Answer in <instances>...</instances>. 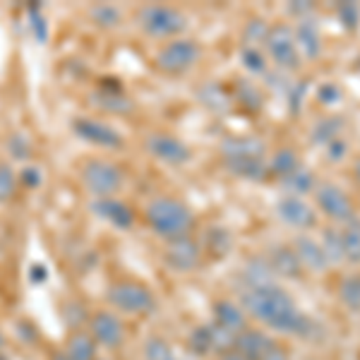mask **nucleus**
I'll use <instances>...</instances> for the list:
<instances>
[{
  "label": "nucleus",
  "mask_w": 360,
  "mask_h": 360,
  "mask_svg": "<svg viewBox=\"0 0 360 360\" xmlns=\"http://www.w3.org/2000/svg\"><path fill=\"white\" fill-rule=\"evenodd\" d=\"M60 351L65 353L70 360H94L98 358L101 348L96 346V341L91 339V334L86 332V329H72V332L68 334Z\"/></svg>",
  "instance_id": "obj_22"
},
{
  "label": "nucleus",
  "mask_w": 360,
  "mask_h": 360,
  "mask_svg": "<svg viewBox=\"0 0 360 360\" xmlns=\"http://www.w3.org/2000/svg\"><path fill=\"white\" fill-rule=\"evenodd\" d=\"M144 149H147V154L154 161L173 168L193 161V149L188 147V142H183V139L171 135V132H149L144 137Z\"/></svg>",
  "instance_id": "obj_12"
},
{
  "label": "nucleus",
  "mask_w": 360,
  "mask_h": 360,
  "mask_svg": "<svg viewBox=\"0 0 360 360\" xmlns=\"http://www.w3.org/2000/svg\"><path fill=\"white\" fill-rule=\"evenodd\" d=\"M202 259H205V252H202L200 240H195L193 236L166 243L164 264L171 271H176V274H190V271H197L202 266Z\"/></svg>",
  "instance_id": "obj_14"
},
{
  "label": "nucleus",
  "mask_w": 360,
  "mask_h": 360,
  "mask_svg": "<svg viewBox=\"0 0 360 360\" xmlns=\"http://www.w3.org/2000/svg\"><path fill=\"white\" fill-rule=\"evenodd\" d=\"M286 195H293V197H303V195H312L317 188V178H315V171L300 164L295 171L291 173L288 178L278 180Z\"/></svg>",
  "instance_id": "obj_25"
},
{
  "label": "nucleus",
  "mask_w": 360,
  "mask_h": 360,
  "mask_svg": "<svg viewBox=\"0 0 360 360\" xmlns=\"http://www.w3.org/2000/svg\"><path fill=\"white\" fill-rule=\"evenodd\" d=\"M219 154L221 161L231 159H255V156H269L266 144L257 135H229L219 144Z\"/></svg>",
  "instance_id": "obj_17"
},
{
  "label": "nucleus",
  "mask_w": 360,
  "mask_h": 360,
  "mask_svg": "<svg viewBox=\"0 0 360 360\" xmlns=\"http://www.w3.org/2000/svg\"><path fill=\"white\" fill-rule=\"evenodd\" d=\"M336 20H339V27L344 29L346 34H356L360 29V5L358 3H339L336 5Z\"/></svg>",
  "instance_id": "obj_38"
},
{
  "label": "nucleus",
  "mask_w": 360,
  "mask_h": 360,
  "mask_svg": "<svg viewBox=\"0 0 360 360\" xmlns=\"http://www.w3.org/2000/svg\"><path fill=\"white\" fill-rule=\"evenodd\" d=\"M8 154L13 156V161H22V164H29L34 154V144L25 132H13L8 137Z\"/></svg>",
  "instance_id": "obj_40"
},
{
  "label": "nucleus",
  "mask_w": 360,
  "mask_h": 360,
  "mask_svg": "<svg viewBox=\"0 0 360 360\" xmlns=\"http://www.w3.org/2000/svg\"><path fill=\"white\" fill-rule=\"evenodd\" d=\"M319 245H322L324 255H327L329 266H336V264L346 262L341 229H336V226H327V229H322V233H319Z\"/></svg>",
  "instance_id": "obj_31"
},
{
  "label": "nucleus",
  "mask_w": 360,
  "mask_h": 360,
  "mask_svg": "<svg viewBox=\"0 0 360 360\" xmlns=\"http://www.w3.org/2000/svg\"><path fill=\"white\" fill-rule=\"evenodd\" d=\"M212 315H214L212 322L217 324V327H221V329H226V332H231V334H236V336L240 334L243 329H248L245 310H243V307L238 305V303H233V300H229V298L214 300Z\"/></svg>",
  "instance_id": "obj_21"
},
{
  "label": "nucleus",
  "mask_w": 360,
  "mask_h": 360,
  "mask_svg": "<svg viewBox=\"0 0 360 360\" xmlns=\"http://www.w3.org/2000/svg\"><path fill=\"white\" fill-rule=\"evenodd\" d=\"M142 356L144 360H180L164 336H149L142 346Z\"/></svg>",
  "instance_id": "obj_36"
},
{
  "label": "nucleus",
  "mask_w": 360,
  "mask_h": 360,
  "mask_svg": "<svg viewBox=\"0 0 360 360\" xmlns=\"http://www.w3.org/2000/svg\"><path fill=\"white\" fill-rule=\"evenodd\" d=\"M264 283H274V271L266 257H252L243 269V288L264 286Z\"/></svg>",
  "instance_id": "obj_30"
},
{
  "label": "nucleus",
  "mask_w": 360,
  "mask_h": 360,
  "mask_svg": "<svg viewBox=\"0 0 360 360\" xmlns=\"http://www.w3.org/2000/svg\"><path fill=\"white\" fill-rule=\"evenodd\" d=\"M86 332L91 334V339L96 341L98 348L103 351H120L125 346L127 329L125 322L118 312L113 310H96L86 317Z\"/></svg>",
  "instance_id": "obj_10"
},
{
  "label": "nucleus",
  "mask_w": 360,
  "mask_h": 360,
  "mask_svg": "<svg viewBox=\"0 0 360 360\" xmlns=\"http://www.w3.org/2000/svg\"><path fill=\"white\" fill-rule=\"evenodd\" d=\"M0 360H8V356H5V353H0Z\"/></svg>",
  "instance_id": "obj_52"
},
{
  "label": "nucleus",
  "mask_w": 360,
  "mask_h": 360,
  "mask_svg": "<svg viewBox=\"0 0 360 360\" xmlns=\"http://www.w3.org/2000/svg\"><path fill=\"white\" fill-rule=\"evenodd\" d=\"M89 212L96 219L106 221L108 226L118 231H130L135 226V212L130 209V205H125L118 197H103V200H91L89 202Z\"/></svg>",
  "instance_id": "obj_15"
},
{
  "label": "nucleus",
  "mask_w": 360,
  "mask_h": 360,
  "mask_svg": "<svg viewBox=\"0 0 360 360\" xmlns=\"http://www.w3.org/2000/svg\"><path fill=\"white\" fill-rule=\"evenodd\" d=\"M276 217L281 224H286L288 229L303 231L310 233L312 229H317L319 224V214L317 209L305 200V197H293V195H283L276 202Z\"/></svg>",
  "instance_id": "obj_13"
},
{
  "label": "nucleus",
  "mask_w": 360,
  "mask_h": 360,
  "mask_svg": "<svg viewBox=\"0 0 360 360\" xmlns=\"http://www.w3.org/2000/svg\"><path fill=\"white\" fill-rule=\"evenodd\" d=\"M231 96H233V101L248 113H259L264 108V94L259 91V86L255 84L252 79H238L233 84Z\"/></svg>",
  "instance_id": "obj_24"
},
{
  "label": "nucleus",
  "mask_w": 360,
  "mask_h": 360,
  "mask_svg": "<svg viewBox=\"0 0 360 360\" xmlns=\"http://www.w3.org/2000/svg\"><path fill=\"white\" fill-rule=\"evenodd\" d=\"M46 276H49V271H46V266H44V264H34V266H32V281H34V283H44V281H46Z\"/></svg>",
  "instance_id": "obj_47"
},
{
  "label": "nucleus",
  "mask_w": 360,
  "mask_h": 360,
  "mask_svg": "<svg viewBox=\"0 0 360 360\" xmlns=\"http://www.w3.org/2000/svg\"><path fill=\"white\" fill-rule=\"evenodd\" d=\"M341 238H344V255L346 262L360 264V219L346 224L341 229Z\"/></svg>",
  "instance_id": "obj_35"
},
{
  "label": "nucleus",
  "mask_w": 360,
  "mask_h": 360,
  "mask_svg": "<svg viewBox=\"0 0 360 360\" xmlns=\"http://www.w3.org/2000/svg\"><path fill=\"white\" fill-rule=\"evenodd\" d=\"M144 221L154 231L156 238H161L166 243L193 236L197 226L193 209L185 205L183 200H178V197L168 195L149 200V205L144 207Z\"/></svg>",
  "instance_id": "obj_2"
},
{
  "label": "nucleus",
  "mask_w": 360,
  "mask_h": 360,
  "mask_svg": "<svg viewBox=\"0 0 360 360\" xmlns=\"http://www.w3.org/2000/svg\"><path fill=\"white\" fill-rule=\"evenodd\" d=\"M94 360H111V358H103V356H98V358H94Z\"/></svg>",
  "instance_id": "obj_53"
},
{
  "label": "nucleus",
  "mask_w": 360,
  "mask_h": 360,
  "mask_svg": "<svg viewBox=\"0 0 360 360\" xmlns=\"http://www.w3.org/2000/svg\"><path fill=\"white\" fill-rule=\"evenodd\" d=\"M17 180L25 190H39L44 185V171L37 164H25L17 173Z\"/></svg>",
  "instance_id": "obj_43"
},
{
  "label": "nucleus",
  "mask_w": 360,
  "mask_h": 360,
  "mask_svg": "<svg viewBox=\"0 0 360 360\" xmlns=\"http://www.w3.org/2000/svg\"><path fill=\"white\" fill-rule=\"evenodd\" d=\"M202 58V46L195 39L180 37L171 39L156 51L154 65L166 75H185L190 72Z\"/></svg>",
  "instance_id": "obj_7"
},
{
  "label": "nucleus",
  "mask_w": 360,
  "mask_h": 360,
  "mask_svg": "<svg viewBox=\"0 0 360 360\" xmlns=\"http://www.w3.org/2000/svg\"><path fill=\"white\" fill-rule=\"evenodd\" d=\"M341 98H344V89L336 82H322L317 86V101L319 106H339Z\"/></svg>",
  "instance_id": "obj_44"
},
{
  "label": "nucleus",
  "mask_w": 360,
  "mask_h": 360,
  "mask_svg": "<svg viewBox=\"0 0 360 360\" xmlns=\"http://www.w3.org/2000/svg\"><path fill=\"white\" fill-rule=\"evenodd\" d=\"M274 346L276 344L271 341V336L266 334V332H262V329H250L248 327V329H243V332L236 336L233 351L240 358H245V360H262Z\"/></svg>",
  "instance_id": "obj_20"
},
{
  "label": "nucleus",
  "mask_w": 360,
  "mask_h": 360,
  "mask_svg": "<svg viewBox=\"0 0 360 360\" xmlns=\"http://www.w3.org/2000/svg\"><path fill=\"white\" fill-rule=\"evenodd\" d=\"M315 209L317 214L327 217L332 224H351L358 219L356 214V205H353L351 195L346 193L341 185L336 183H319L315 188Z\"/></svg>",
  "instance_id": "obj_9"
},
{
  "label": "nucleus",
  "mask_w": 360,
  "mask_h": 360,
  "mask_svg": "<svg viewBox=\"0 0 360 360\" xmlns=\"http://www.w3.org/2000/svg\"><path fill=\"white\" fill-rule=\"evenodd\" d=\"M233 346H236V334L217 327L214 322L197 324L188 336V348H190V353H195L197 358L224 356V353L233 351Z\"/></svg>",
  "instance_id": "obj_11"
},
{
  "label": "nucleus",
  "mask_w": 360,
  "mask_h": 360,
  "mask_svg": "<svg viewBox=\"0 0 360 360\" xmlns=\"http://www.w3.org/2000/svg\"><path fill=\"white\" fill-rule=\"evenodd\" d=\"M51 360H70V358H68V356H65V353H63V351H56L53 356H51Z\"/></svg>",
  "instance_id": "obj_50"
},
{
  "label": "nucleus",
  "mask_w": 360,
  "mask_h": 360,
  "mask_svg": "<svg viewBox=\"0 0 360 360\" xmlns=\"http://www.w3.org/2000/svg\"><path fill=\"white\" fill-rule=\"evenodd\" d=\"M339 300L351 312H360V274L341 278V283H339Z\"/></svg>",
  "instance_id": "obj_37"
},
{
  "label": "nucleus",
  "mask_w": 360,
  "mask_h": 360,
  "mask_svg": "<svg viewBox=\"0 0 360 360\" xmlns=\"http://www.w3.org/2000/svg\"><path fill=\"white\" fill-rule=\"evenodd\" d=\"M286 15L293 17L295 22L305 20V17H312V15H315V3H307V0H295V3H288L286 5Z\"/></svg>",
  "instance_id": "obj_46"
},
{
  "label": "nucleus",
  "mask_w": 360,
  "mask_h": 360,
  "mask_svg": "<svg viewBox=\"0 0 360 360\" xmlns=\"http://www.w3.org/2000/svg\"><path fill=\"white\" fill-rule=\"evenodd\" d=\"M20 180H17V171L10 164H0V205H8L15 200Z\"/></svg>",
  "instance_id": "obj_39"
},
{
  "label": "nucleus",
  "mask_w": 360,
  "mask_h": 360,
  "mask_svg": "<svg viewBox=\"0 0 360 360\" xmlns=\"http://www.w3.org/2000/svg\"><path fill=\"white\" fill-rule=\"evenodd\" d=\"M94 101L98 103L101 108H106L108 113H127L132 111V103L130 98L123 94V86L118 82H101L98 91L94 94Z\"/></svg>",
  "instance_id": "obj_23"
},
{
  "label": "nucleus",
  "mask_w": 360,
  "mask_h": 360,
  "mask_svg": "<svg viewBox=\"0 0 360 360\" xmlns=\"http://www.w3.org/2000/svg\"><path fill=\"white\" fill-rule=\"evenodd\" d=\"M344 127H346V123L341 115H324V118H319L317 123L312 125L310 142L315 144V147H327L332 139L341 137Z\"/></svg>",
  "instance_id": "obj_28"
},
{
  "label": "nucleus",
  "mask_w": 360,
  "mask_h": 360,
  "mask_svg": "<svg viewBox=\"0 0 360 360\" xmlns=\"http://www.w3.org/2000/svg\"><path fill=\"white\" fill-rule=\"evenodd\" d=\"M353 176H356L360 180V156L356 159V164H353Z\"/></svg>",
  "instance_id": "obj_51"
},
{
  "label": "nucleus",
  "mask_w": 360,
  "mask_h": 360,
  "mask_svg": "<svg viewBox=\"0 0 360 360\" xmlns=\"http://www.w3.org/2000/svg\"><path fill=\"white\" fill-rule=\"evenodd\" d=\"M262 46H264L262 51L266 53V58H271V63H274L281 72L291 75L303 68V58H300L298 46H295L293 27L286 25V22L269 25V32H266V39Z\"/></svg>",
  "instance_id": "obj_6"
},
{
  "label": "nucleus",
  "mask_w": 360,
  "mask_h": 360,
  "mask_svg": "<svg viewBox=\"0 0 360 360\" xmlns=\"http://www.w3.org/2000/svg\"><path fill=\"white\" fill-rule=\"evenodd\" d=\"M240 307L248 317L257 319L262 327L271 329V332L298 336V339L312 334V319L300 312L293 295L283 291L278 283L243 288Z\"/></svg>",
  "instance_id": "obj_1"
},
{
  "label": "nucleus",
  "mask_w": 360,
  "mask_h": 360,
  "mask_svg": "<svg viewBox=\"0 0 360 360\" xmlns=\"http://www.w3.org/2000/svg\"><path fill=\"white\" fill-rule=\"evenodd\" d=\"M137 27L149 39H180L188 29V15L176 5L149 3L137 10Z\"/></svg>",
  "instance_id": "obj_4"
},
{
  "label": "nucleus",
  "mask_w": 360,
  "mask_h": 360,
  "mask_svg": "<svg viewBox=\"0 0 360 360\" xmlns=\"http://www.w3.org/2000/svg\"><path fill=\"white\" fill-rule=\"evenodd\" d=\"M307 91H310V79H300V82H291L286 89V103L288 111L293 115H298L303 111V101L307 98Z\"/></svg>",
  "instance_id": "obj_42"
},
{
  "label": "nucleus",
  "mask_w": 360,
  "mask_h": 360,
  "mask_svg": "<svg viewBox=\"0 0 360 360\" xmlns=\"http://www.w3.org/2000/svg\"><path fill=\"white\" fill-rule=\"evenodd\" d=\"M266 32H269V25L262 20V17H252V20L245 22L243 27V46H255L259 49V44H264Z\"/></svg>",
  "instance_id": "obj_41"
},
{
  "label": "nucleus",
  "mask_w": 360,
  "mask_h": 360,
  "mask_svg": "<svg viewBox=\"0 0 360 360\" xmlns=\"http://www.w3.org/2000/svg\"><path fill=\"white\" fill-rule=\"evenodd\" d=\"M70 132L79 139V142L89 144L96 149H106V152H118L125 147V137L120 130H115L106 120L91 118V115H75L70 120Z\"/></svg>",
  "instance_id": "obj_8"
},
{
  "label": "nucleus",
  "mask_w": 360,
  "mask_h": 360,
  "mask_svg": "<svg viewBox=\"0 0 360 360\" xmlns=\"http://www.w3.org/2000/svg\"><path fill=\"white\" fill-rule=\"evenodd\" d=\"M262 360H291V358H288V353L283 351L281 346H274V348H271V351L266 353V356H264Z\"/></svg>",
  "instance_id": "obj_48"
},
{
  "label": "nucleus",
  "mask_w": 360,
  "mask_h": 360,
  "mask_svg": "<svg viewBox=\"0 0 360 360\" xmlns=\"http://www.w3.org/2000/svg\"><path fill=\"white\" fill-rule=\"evenodd\" d=\"M27 20H29V32H32L34 41L37 44H49V37H51V29H49V22L44 17V10L41 5L32 3L27 5Z\"/></svg>",
  "instance_id": "obj_34"
},
{
  "label": "nucleus",
  "mask_w": 360,
  "mask_h": 360,
  "mask_svg": "<svg viewBox=\"0 0 360 360\" xmlns=\"http://www.w3.org/2000/svg\"><path fill=\"white\" fill-rule=\"evenodd\" d=\"M79 178L91 200H103V197H115L125 188V173L120 166L106 159H89L79 168Z\"/></svg>",
  "instance_id": "obj_5"
},
{
  "label": "nucleus",
  "mask_w": 360,
  "mask_h": 360,
  "mask_svg": "<svg viewBox=\"0 0 360 360\" xmlns=\"http://www.w3.org/2000/svg\"><path fill=\"white\" fill-rule=\"evenodd\" d=\"M293 37H295V46H298V53L303 58V63H317L319 58H322L324 44H322V32H319L315 15L295 22Z\"/></svg>",
  "instance_id": "obj_16"
},
{
  "label": "nucleus",
  "mask_w": 360,
  "mask_h": 360,
  "mask_svg": "<svg viewBox=\"0 0 360 360\" xmlns=\"http://www.w3.org/2000/svg\"><path fill=\"white\" fill-rule=\"evenodd\" d=\"M240 65L250 77H255V75H266L269 72V58H266V53L262 49L243 46L240 49Z\"/></svg>",
  "instance_id": "obj_33"
},
{
  "label": "nucleus",
  "mask_w": 360,
  "mask_h": 360,
  "mask_svg": "<svg viewBox=\"0 0 360 360\" xmlns=\"http://www.w3.org/2000/svg\"><path fill=\"white\" fill-rule=\"evenodd\" d=\"M293 250H295V255H298V259H300V264H303L305 271L322 274V271L329 269L327 255H324V250H322V245H319L317 238H312L310 233L295 236Z\"/></svg>",
  "instance_id": "obj_18"
},
{
  "label": "nucleus",
  "mask_w": 360,
  "mask_h": 360,
  "mask_svg": "<svg viewBox=\"0 0 360 360\" xmlns=\"http://www.w3.org/2000/svg\"><path fill=\"white\" fill-rule=\"evenodd\" d=\"M324 154H327V161L341 164V161H346V156L351 154V144H348L346 137H336L324 147Z\"/></svg>",
  "instance_id": "obj_45"
},
{
  "label": "nucleus",
  "mask_w": 360,
  "mask_h": 360,
  "mask_svg": "<svg viewBox=\"0 0 360 360\" xmlns=\"http://www.w3.org/2000/svg\"><path fill=\"white\" fill-rule=\"evenodd\" d=\"M219 360H245V358H240L236 351H229V353H224V356H219Z\"/></svg>",
  "instance_id": "obj_49"
},
{
  "label": "nucleus",
  "mask_w": 360,
  "mask_h": 360,
  "mask_svg": "<svg viewBox=\"0 0 360 360\" xmlns=\"http://www.w3.org/2000/svg\"><path fill=\"white\" fill-rule=\"evenodd\" d=\"M106 303L120 317H152L159 312L156 293L137 278H115L106 288Z\"/></svg>",
  "instance_id": "obj_3"
},
{
  "label": "nucleus",
  "mask_w": 360,
  "mask_h": 360,
  "mask_svg": "<svg viewBox=\"0 0 360 360\" xmlns=\"http://www.w3.org/2000/svg\"><path fill=\"white\" fill-rule=\"evenodd\" d=\"M200 245H202V252L221 259L233 250V233H231L226 226H212V229H207L205 240H202Z\"/></svg>",
  "instance_id": "obj_26"
},
{
  "label": "nucleus",
  "mask_w": 360,
  "mask_h": 360,
  "mask_svg": "<svg viewBox=\"0 0 360 360\" xmlns=\"http://www.w3.org/2000/svg\"><path fill=\"white\" fill-rule=\"evenodd\" d=\"M300 166V156L291 147H281L269 156V178L283 180Z\"/></svg>",
  "instance_id": "obj_29"
},
{
  "label": "nucleus",
  "mask_w": 360,
  "mask_h": 360,
  "mask_svg": "<svg viewBox=\"0 0 360 360\" xmlns=\"http://www.w3.org/2000/svg\"><path fill=\"white\" fill-rule=\"evenodd\" d=\"M89 20L98 29H115L123 25V10L113 3H96L89 8Z\"/></svg>",
  "instance_id": "obj_32"
},
{
  "label": "nucleus",
  "mask_w": 360,
  "mask_h": 360,
  "mask_svg": "<svg viewBox=\"0 0 360 360\" xmlns=\"http://www.w3.org/2000/svg\"><path fill=\"white\" fill-rule=\"evenodd\" d=\"M266 259H269L274 276L288 278V281H298V278H303V274H305V269H303V264H300L293 245H286V243L271 248L269 255H266Z\"/></svg>",
  "instance_id": "obj_19"
},
{
  "label": "nucleus",
  "mask_w": 360,
  "mask_h": 360,
  "mask_svg": "<svg viewBox=\"0 0 360 360\" xmlns=\"http://www.w3.org/2000/svg\"><path fill=\"white\" fill-rule=\"evenodd\" d=\"M197 98H200L202 106H207L212 113H224L231 108V101H233V96H231V91L226 89L224 84L219 82H207L202 84L200 89H197Z\"/></svg>",
  "instance_id": "obj_27"
}]
</instances>
